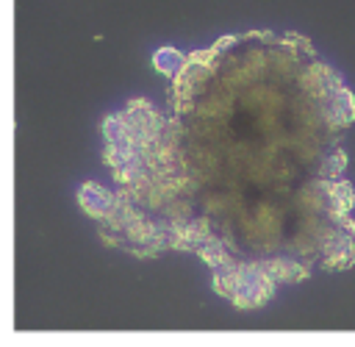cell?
Instances as JSON below:
<instances>
[{"instance_id":"1","label":"cell","mask_w":355,"mask_h":347,"mask_svg":"<svg viewBox=\"0 0 355 347\" xmlns=\"http://www.w3.org/2000/svg\"><path fill=\"white\" fill-rule=\"evenodd\" d=\"M78 203H80V208H83L92 219L103 222V219L111 217V211H114V205H116V197H114V192H108V189L100 186V183H83V186L78 189Z\"/></svg>"},{"instance_id":"2","label":"cell","mask_w":355,"mask_h":347,"mask_svg":"<svg viewBox=\"0 0 355 347\" xmlns=\"http://www.w3.org/2000/svg\"><path fill=\"white\" fill-rule=\"evenodd\" d=\"M183 64H186V56L178 53L175 47H161V50L153 56V67H155L161 75H166V78H175Z\"/></svg>"}]
</instances>
